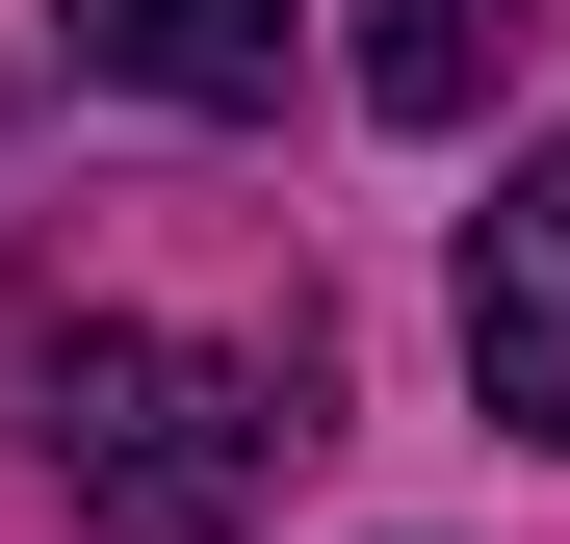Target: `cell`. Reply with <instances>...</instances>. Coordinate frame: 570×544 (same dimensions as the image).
<instances>
[{
	"label": "cell",
	"instance_id": "3",
	"mask_svg": "<svg viewBox=\"0 0 570 544\" xmlns=\"http://www.w3.org/2000/svg\"><path fill=\"white\" fill-rule=\"evenodd\" d=\"M52 52L130 78V105H208V130L285 105V0H52Z\"/></svg>",
	"mask_w": 570,
	"mask_h": 544
},
{
	"label": "cell",
	"instance_id": "4",
	"mask_svg": "<svg viewBox=\"0 0 570 544\" xmlns=\"http://www.w3.org/2000/svg\"><path fill=\"white\" fill-rule=\"evenodd\" d=\"M519 27H544V0H363V130H466Z\"/></svg>",
	"mask_w": 570,
	"mask_h": 544
},
{
	"label": "cell",
	"instance_id": "2",
	"mask_svg": "<svg viewBox=\"0 0 570 544\" xmlns=\"http://www.w3.org/2000/svg\"><path fill=\"white\" fill-rule=\"evenodd\" d=\"M466 415H493V441H570V130L466 208Z\"/></svg>",
	"mask_w": 570,
	"mask_h": 544
},
{
	"label": "cell",
	"instance_id": "1",
	"mask_svg": "<svg viewBox=\"0 0 570 544\" xmlns=\"http://www.w3.org/2000/svg\"><path fill=\"white\" fill-rule=\"evenodd\" d=\"M27 441L105 544H234L312 467V337H156V311H52L27 337Z\"/></svg>",
	"mask_w": 570,
	"mask_h": 544
}]
</instances>
